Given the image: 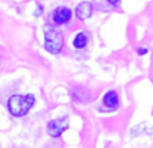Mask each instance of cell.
Instances as JSON below:
<instances>
[{"mask_svg": "<svg viewBox=\"0 0 153 148\" xmlns=\"http://www.w3.org/2000/svg\"><path fill=\"white\" fill-rule=\"evenodd\" d=\"M35 98L33 94H26V95H15L10 96V99L7 101V108L8 111L14 117H23L30 111V109L34 106Z\"/></svg>", "mask_w": 153, "mask_h": 148, "instance_id": "6da1fadb", "label": "cell"}, {"mask_svg": "<svg viewBox=\"0 0 153 148\" xmlns=\"http://www.w3.org/2000/svg\"><path fill=\"white\" fill-rule=\"evenodd\" d=\"M64 46V37L58 30L46 29L45 30V49L52 55H58Z\"/></svg>", "mask_w": 153, "mask_h": 148, "instance_id": "7a4b0ae2", "label": "cell"}, {"mask_svg": "<svg viewBox=\"0 0 153 148\" xmlns=\"http://www.w3.org/2000/svg\"><path fill=\"white\" fill-rule=\"evenodd\" d=\"M69 128V120L68 118H56L48 122L46 125V132L49 136L58 137Z\"/></svg>", "mask_w": 153, "mask_h": 148, "instance_id": "3957f363", "label": "cell"}, {"mask_svg": "<svg viewBox=\"0 0 153 148\" xmlns=\"http://www.w3.org/2000/svg\"><path fill=\"white\" fill-rule=\"evenodd\" d=\"M72 18V11H71L68 7H57V8L53 10L52 15H50V19L54 25L60 26V25L68 23Z\"/></svg>", "mask_w": 153, "mask_h": 148, "instance_id": "277c9868", "label": "cell"}, {"mask_svg": "<svg viewBox=\"0 0 153 148\" xmlns=\"http://www.w3.org/2000/svg\"><path fill=\"white\" fill-rule=\"evenodd\" d=\"M103 106L107 109V110H117L119 106V98H118V94L117 91L110 90L107 91L106 94L103 95Z\"/></svg>", "mask_w": 153, "mask_h": 148, "instance_id": "5b68a950", "label": "cell"}, {"mask_svg": "<svg viewBox=\"0 0 153 148\" xmlns=\"http://www.w3.org/2000/svg\"><path fill=\"white\" fill-rule=\"evenodd\" d=\"M94 7L90 1H81L77 7H76V16L79 20H85L92 15Z\"/></svg>", "mask_w": 153, "mask_h": 148, "instance_id": "8992f818", "label": "cell"}, {"mask_svg": "<svg viewBox=\"0 0 153 148\" xmlns=\"http://www.w3.org/2000/svg\"><path fill=\"white\" fill-rule=\"evenodd\" d=\"M88 42H90V37H88V34L84 31H80L76 34V37L73 38V46L76 48V49H83V48H85L87 45H88Z\"/></svg>", "mask_w": 153, "mask_h": 148, "instance_id": "52a82bcc", "label": "cell"}, {"mask_svg": "<svg viewBox=\"0 0 153 148\" xmlns=\"http://www.w3.org/2000/svg\"><path fill=\"white\" fill-rule=\"evenodd\" d=\"M131 135L133 136H142V135H153V128L152 126H148V124H140L137 126H134L131 129Z\"/></svg>", "mask_w": 153, "mask_h": 148, "instance_id": "ba28073f", "label": "cell"}, {"mask_svg": "<svg viewBox=\"0 0 153 148\" xmlns=\"http://www.w3.org/2000/svg\"><path fill=\"white\" fill-rule=\"evenodd\" d=\"M107 3H110L113 7H119L121 6V0H106Z\"/></svg>", "mask_w": 153, "mask_h": 148, "instance_id": "9c48e42d", "label": "cell"}, {"mask_svg": "<svg viewBox=\"0 0 153 148\" xmlns=\"http://www.w3.org/2000/svg\"><path fill=\"white\" fill-rule=\"evenodd\" d=\"M137 53H138L140 56H144L148 53V49L146 48H138V49H137Z\"/></svg>", "mask_w": 153, "mask_h": 148, "instance_id": "30bf717a", "label": "cell"}, {"mask_svg": "<svg viewBox=\"0 0 153 148\" xmlns=\"http://www.w3.org/2000/svg\"><path fill=\"white\" fill-rule=\"evenodd\" d=\"M37 10H38V11L35 12V16H39V15H42V12H43V7H42V6H38V7H37Z\"/></svg>", "mask_w": 153, "mask_h": 148, "instance_id": "8fae6325", "label": "cell"}]
</instances>
